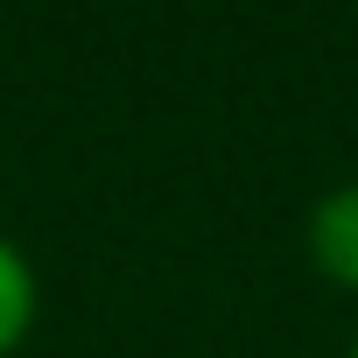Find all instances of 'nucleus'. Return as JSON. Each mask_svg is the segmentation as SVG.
<instances>
[{
    "label": "nucleus",
    "instance_id": "nucleus-3",
    "mask_svg": "<svg viewBox=\"0 0 358 358\" xmlns=\"http://www.w3.org/2000/svg\"><path fill=\"white\" fill-rule=\"evenodd\" d=\"M344 358H358V330H351V344H344Z\"/></svg>",
    "mask_w": 358,
    "mask_h": 358
},
{
    "label": "nucleus",
    "instance_id": "nucleus-1",
    "mask_svg": "<svg viewBox=\"0 0 358 358\" xmlns=\"http://www.w3.org/2000/svg\"><path fill=\"white\" fill-rule=\"evenodd\" d=\"M302 253L309 267L337 288V295H358V176H344V183H330L309 218H302Z\"/></svg>",
    "mask_w": 358,
    "mask_h": 358
},
{
    "label": "nucleus",
    "instance_id": "nucleus-2",
    "mask_svg": "<svg viewBox=\"0 0 358 358\" xmlns=\"http://www.w3.org/2000/svg\"><path fill=\"white\" fill-rule=\"evenodd\" d=\"M36 316H43V281H36V260L22 253V239L0 232V358H15L29 337H36Z\"/></svg>",
    "mask_w": 358,
    "mask_h": 358
}]
</instances>
